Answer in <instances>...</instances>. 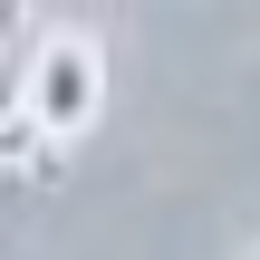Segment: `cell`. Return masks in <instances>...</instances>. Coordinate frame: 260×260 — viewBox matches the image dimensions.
Listing matches in <instances>:
<instances>
[{
    "label": "cell",
    "mask_w": 260,
    "mask_h": 260,
    "mask_svg": "<svg viewBox=\"0 0 260 260\" xmlns=\"http://www.w3.org/2000/svg\"><path fill=\"white\" fill-rule=\"evenodd\" d=\"M19 39H29V0H0V106H10V68H19Z\"/></svg>",
    "instance_id": "obj_2"
},
{
    "label": "cell",
    "mask_w": 260,
    "mask_h": 260,
    "mask_svg": "<svg viewBox=\"0 0 260 260\" xmlns=\"http://www.w3.org/2000/svg\"><path fill=\"white\" fill-rule=\"evenodd\" d=\"M106 125V39L96 29H29L0 106V174H58Z\"/></svg>",
    "instance_id": "obj_1"
},
{
    "label": "cell",
    "mask_w": 260,
    "mask_h": 260,
    "mask_svg": "<svg viewBox=\"0 0 260 260\" xmlns=\"http://www.w3.org/2000/svg\"><path fill=\"white\" fill-rule=\"evenodd\" d=\"M241 260H260V251H241Z\"/></svg>",
    "instance_id": "obj_3"
}]
</instances>
